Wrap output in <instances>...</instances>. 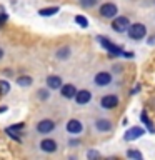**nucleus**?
Segmentation results:
<instances>
[{
	"label": "nucleus",
	"instance_id": "nucleus-17",
	"mask_svg": "<svg viewBox=\"0 0 155 160\" xmlns=\"http://www.w3.org/2000/svg\"><path fill=\"white\" fill-rule=\"evenodd\" d=\"M10 92V85L8 82H5V80H0V95H5Z\"/></svg>",
	"mask_w": 155,
	"mask_h": 160
},
{
	"label": "nucleus",
	"instance_id": "nucleus-22",
	"mask_svg": "<svg viewBox=\"0 0 155 160\" xmlns=\"http://www.w3.org/2000/svg\"><path fill=\"white\" fill-rule=\"evenodd\" d=\"M38 97L42 98V100H45V98L48 97V92H47V90H43V88H42V90H38Z\"/></svg>",
	"mask_w": 155,
	"mask_h": 160
},
{
	"label": "nucleus",
	"instance_id": "nucleus-18",
	"mask_svg": "<svg viewBox=\"0 0 155 160\" xmlns=\"http://www.w3.org/2000/svg\"><path fill=\"white\" fill-rule=\"evenodd\" d=\"M127 157H128V158H135V160H142V158H143L142 153L137 152V150H128V152H127Z\"/></svg>",
	"mask_w": 155,
	"mask_h": 160
},
{
	"label": "nucleus",
	"instance_id": "nucleus-1",
	"mask_svg": "<svg viewBox=\"0 0 155 160\" xmlns=\"http://www.w3.org/2000/svg\"><path fill=\"white\" fill-rule=\"evenodd\" d=\"M128 32V37L133 38V40H142L145 35H147V28H145L143 23H132L130 27L127 28Z\"/></svg>",
	"mask_w": 155,
	"mask_h": 160
},
{
	"label": "nucleus",
	"instance_id": "nucleus-11",
	"mask_svg": "<svg viewBox=\"0 0 155 160\" xmlns=\"http://www.w3.org/2000/svg\"><path fill=\"white\" fill-rule=\"evenodd\" d=\"M77 92H78V90L75 88V85H70V83L62 85V95H63L65 98H73Z\"/></svg>",
	"mask_w": 155,
	"mask_h": 160
},
{
	"label": "nucleus",
	"instance_id": "nucleus-20",
	"mask_svg": "<svg viewBox=\"0 0 155 160\" xmlns=\"http://www.w3.org/2000/svg\"><path fill=\"white\" fill-rule=\"evenodd\" d=\"M80 3H82V7L90 8V7H93V5L97 3V0H80Z\"/></svg>",
	"mask_w": 155,
	"mask_h": 160
},
{
	"label": "nucleus",
	"instance_id": "nucleus-23",
	"mask_svg": "<svg viewBox=\"0 0 155 160\" xmlns=\"http://www.w3.org/2000/svg\"><path fill=\"white\" fill-rule=\"evenodd\" d=\"M5 22H7V15H5V13H0V28L3 27Z\"/></svg>",
	"mask_w": 155,
	"mask_h": 160
},
{
	"label": "nucleus",
	"instance_id": "nucleus-24",
	"mask_svg": "<svg viewBox=\"0 0 155 160\" xmlns=\"http://www.w3.org/2000/svg\"><path fill=\"white\" fill-rule=\"evenodd\" d=\"M20 128H23V123H17L13 127H8V130H20Z\"/></svg>",
	"mask_w": 155,
	"mask_h": 160
},
{
	"label": "nucleus",
	"instance_id": "nucleus-4",
	"mask_svg": "<svg viewBox=\"0 0 155 160\" xmlns=\"http://www.w3.org/2000/svg\"><path fill=\"white\" fill-rule=\"evenodd\" d=\"M53 128H55L53 120H48V118H43V120H40V122L37 123V130H38V133H50Z\"/></svg>",
	"mask_w": 155,
	"mask_h": 160
},
{
	"label": "nucleus",
	"instance_id": "nucleus-16",
	"mask_svg": "<svg viewBox=\"0 0 155 160\" xmlns=\"http://www.w3.org/2000/svg\"><path fill=\"white\" fill-rule=\"evenodd\" d=\"M17 83L22 85V87H28V85H32V78H30L28 75H23V77L17 78Z\"/></svg>",
	"mask_w": 155,
	"mask_h": 160
},
{
	"label": "nucleus",
	"instance_id": "nucleus-27",
	"mask_svg": "<svg viewBox=\"0 0 155 160\" xmlns=\"http://www.w3.org/2000/svg\"><path fill=\"white\" fill-rule=\"evenodd\" d=\"M2 57H3V50L0 48V58H2Z\"/></svg>",
	"mask_w": 155,
	"mask_h": 160
},
{
	"label": "nucleus",
	"instance_id": "nucleus-26",
	"mask_svg": "<svg viewBox=\"0 0 155 160\" xmlns=\"http://www.w3.org/2000/svg\"><path fill=\"white\" fill-rule=\"evenodd\" d=\"M150 43H152V45L155 43V37H150Z\"/></svg>",
	"mask_w": 155,
	"mask_h": 160
},
{
	"label": "nucleus",
	"instance_id": "nucleus-3",
	"mask_svg": "<svg viewBox=\"0 0 155 160\" xmlns=\"http://www.w3.org/2000/svg\"><path fill=\"white\" fill-rule=\"evenodd\" d=\"M128 27H130V22L127 17H115L112 22V28L115 32H125Z\"/></svg>",
	"mask_w": 155,
	"mask_h": 160
},
{
	"label": "nucleus",
	"instance_id": "nucleus-6",
	"mask_svg": "<svg viewBox=\"0 0 155 160\" xmlns=\"http://www.w3.org/2000/svg\"><path fill=\"white\" fill-rule=\"evenodd\" d=\"M98 40H100V43L103 45L105 48L108 50V52H112V55H120V53H123L122 50H120L117 45H113L112 42H110V40L107 38V37H98Z\"/></svg>",
	"mask_w": 155,
	"mask_h": 160
},
{
	"label": "nucleus",
	"instance_id": "nucleus-8",
	"mask_svg": "<svg viewBox=\"0 0 155 160\" xmlns=\"http://www.w3.org/2000/svg\"><path fill=\"white\" fill-rule=\"evenodd\" d=\"M40 148L43 150V152H47V153H53L55 150H57V142L52 138H45L40 142Z\"/></svg>",
	"mask_w": 155,
	"mask_h": 160
},
{
	"label": "nucleus",
	"instance_id": "nucleus-19",
	"mask_svg": "<svg viewBox=\"0 0 155 160\" xmlns=\"http://www.w3.org/2000/svg\"><path fill=\"white\" fill-rule=\"evenodd\" d=\"M75 22H77L80 27L82 28H85V27H88V22H87V18L85 17H82V15H77V17H75Z\"/></svg>",
	"mask_w": 155,
	"mask_h": 160
},
{
	"label": "nucleus",
	"instance_id": "nucleus-25",
	"mask_svg": "<svg viewBox=\"0 0 155 160\" xmlns=\"http://www.w3.org/2000/svg\"><path fill=\"white\" fill-rule=\"evenodd\" d=\"M87 155H88V157H98V153H97V152H88Z\"/></svg>",
	"mask_w": 155,
	"mask_h": 160
},
{
	"label": "nucleus",
	"instance_id": "nucleus-5",
	"mask_svg": "<svg viewBox=\"0 0 155 160\" xmlns=\"http://www.w3.org/2000/svg\"><path fill=\"white\" fill-rule=\"evenodd\" d=\"M100 105L107 110L115 108L118 105V98L115 97V95H105V97H102V100H100Z\"/></svg>",
	"mask_w": 155,
	"mask_h": 160
},
{
	"label": "nucleus",
	"instance_id": "nucleus-10",
	"mask_svg": "<svg viewBox=\"0 0 155 160\" xmlns=\"http://www.w3.org/2000/svg\"><path fill=\"white\" fill-rule=\"evenodd\" d=\"M145 133V130L142 127H132V128H128V132L125 133V140H135V138H138V137H142V135Z\"/></svg>",
	"mask_w": 155,
	"mask_h": 160
},
{
	"label": "nucleus",
	"instance_id": "nucleus-14",
	"mask_svg": "<svg viewBox=\"0 0 155 160\" xmlns=\"http://www.w3.org/2000/svg\"><path fill=\"white\" fill-rule=\"evenodd\" d=\"M95 127H97V130H100V132H108V130L112 128V123L105 118H98L97 122H95Z\"/></svg>",
	"mask_w": 155,
	"mask_h": 160
},
{
	"label": "nucleus",
	"instance_id": "nucleus-13",
	"mask_svg": "<svg viewBox=\"0 0 155 160\" xmlns=\"http://www.w3.org/2000/svg\"><path fill=\"white\" fill-rule=\"evenodd\" d=\"M47 85L50 88H62V78L58 75H50L47 78Z\"/></svg>",
	"mask_w": 155,
	"mask_h": 160
},
{
	"label": "nucleus",
	"instance_id": "nucleus-12",
	"mask_svg": "<svg viewBox=\"0 0 155 160\" xmlns=\"http://www.w3.org/2000/svg\"><path fill=\"white\" fill-rule=\"evenodd\" d=\"M67 130L70 133H80L82 132V123H80L78 120L72 118V120H68V123H67Z\"/></svg>",
	"mask_w": 155,
	"mask_h": 160
},
{
	"label": "nucleus",
	"instance_id": "nucleus-15",
	"mask_svg": "<svg viewBox=\"0 0 155 160\" xmlns=\"http://www.w3.org/2000/svg\"><path fill=\"white\" fill-rule=\"evenodd\" d=\"M58 12V7H48V8H42L40 10V15H42V17H52V15H55Z\"/></svg>",
	"mask_w": 155,
	"mask_h": 160
},
{
	"label": "nucleus",
	"instance_id": "nucleus-21",
	"mask_svg": "<svg viewBox=\"0 0 155 160\" xmlns=\"http://www.w3.org/2000/svg\"><path fill=\"white\" fill-rule=\"evenodd\" d=\"M68 52H70L68 48H63V50L60 48L58 52H57V57H58V58H67V57H68Z\"/></svg>",
	"mask_w": 155,
	"mask_h": 160
},
{
	"label": "nucleus",
	"instance_id": "nucleus-9",
	"mask_svg": "<svg viewBox=\"0 0 155 160\" xmlns=\"http://www.w3.org/2000/svg\"><path fill=\"white\" fill-rule=\"evenodd\" d=\"M112 82V75L107 73V72H100L95 75V83L98 85V87H105V85H108Z\"/></svg>",
	"mask_w": 155,
	"mask_h": 160
},
{
	"label": "nucleus",
	"instance_id": "nucleus-2",
	"mask_svg": "<svg viewBox=\"0 0 155 160\" xmlns=\"http://www.w3.org/2000/svg\"><path fill=\"white\" fill-rule=\"evenodd\" d=\"M118 13V8L115 3H103L100 7V15L103 18H115V15Z\"/></svg>",
	"mask_w": 155,
	"mask_h": 160
},
{
	"label": "nucleus",
	"instance_id": "nucleus-7",
	"mask_svg": "<svg viewBox=\"0 0 155 160\" xmlns=\"http://www.w3.org/2000/svg\"><path fill=\"white\" fill-rule=\"evenodd\" d=\"M90 100H92V93L88 92V90H78L77 93H75V102L83 105V103H88Z\"/></svg>",
	"mask_w": 155,
	"mask_h": 160
}]
</instances>
